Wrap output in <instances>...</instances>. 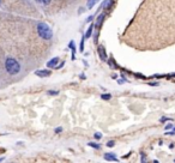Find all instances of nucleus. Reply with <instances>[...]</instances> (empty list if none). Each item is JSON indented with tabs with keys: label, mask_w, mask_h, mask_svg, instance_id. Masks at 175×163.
Wrapping results in <instances>:
<instances>
[{
	"label": "nucleus",
	"mask_w": 175,
	"mask_h": 163,
	"mask_svg": "<svg viewBox=\"0 0 175 163\" xmlns=\"http://www.w3.org/2000/svg\"><path fill=\"white\" fill-rule=\"evenodd\" d=\"M47 94H48V95H58L59 93H58V91H52V90H49Z\"/></svg>",
	"instance_id": "obj_17"
},
{
	"label": "nucleus",
	"mask_w": 175,
	"mask_h": 163,
	"mask_svg": "<svg viewBox=\"0 0 175 163\" xmlns=\"http://www.w3.org/2000/svg\"><path fill=\"white\" fill-rule=\"evenodd\" d=\"M113 4H114V0H104L102 3V8H104V11H107L108 8L112 7Z\"/></svg>",
	"instance_id": "obj_5"
},
{
	"label": "nucleus",
	"mask_w": 175,
	"mask_h": 163,
	"mask_svg": "<svg viewBox=\"0 0 175 163\" xmlns=\"http://www.w3.org/2000/svg\"><path fill=\"white\" fill-rule=\"evenodd\" d=\"M92 19H94V16H90V17H88L86 22H88V23H90V22H92Z\"/></svg>",
	"instance_id": "obj_19"
},
{
	"label": "nucleus",
	"mask_w": 175,
	"mask_h": 163,
	"mask_svg": "<svg viewBox=\"0 0 175 163\" xmlns=\"http://www.w3.org/2000/svg\"><path fill=\"white\" fill-rule=\"evenodd\" d=\"M99 55L102 60H107V54H106V49L103 46H100L99 47Z\"/></svg>",
	"instance_id": "obj_7"
},
{
	"label": "nucleus",
	"mask_w": 175,
	"mask_h": 163,
	"mask_svg": "<svg viewBox=\"0 0 175 163\" xmlns=\"http://www.w3.org/2000/svg\"><path fill=\"white\" fill-rule=\"evenodd\" d=\"M104 17H106V13L104 12H102L99 17H97V20H96V24H95V26L96 28H100L101 26V24H102V22H103V19H104Z\"/></svg>",
	"instance_id": "obj_6"
},
{
	"label": "nucleus",
	"mask_w": 175,
	"mask_h": 163,
	"mask_svg": "<svg viewBox=\"0 0 175 163\" xmlns=\"http://www.w3.org/2000/svg\"><path fill=\"white\" fill-rule=\"evenodd\" d=\"M114 145H115V141L114 140H110V141L107 143V146H108V148H113Z\"/></svg>",
	"instance_id": "obj_15"
},
{
	"label": "nucleus",
	"mask_w": 175,
	"mask_h": 163,
	"mask_svg": "<svg viewBox=\"0 0 175 163\" xmlns=\"http://www.w3.org/2000/svg\"><path fill=\"white\" fill-rule=\"evenodd\" d=\"M58 63H59V58L55 56V58H53L52 60H49V61L47 63V67H48V68H53V67H55V66L58 65Z\"/></svg>",
	"instance_id": "obj_4"
},
{
	"label": "nucleus",
	"mask_w": 175,
	"mask_h": 163,
	"mask_svg": "<svg viewBox=\"0 0 175 163\" xmlns=\"http://www.w3.org/2000/svg\"><path fill=\"white\" fill-rule=\"evenodd\" d=\"M174 132H175V128H174Z\"/></svg>",
	"instance_id": "obj_23"
},
{
	"label": "nucleus",
	"mask_w": 175,
	"mask_h": 163,
	"mask_svg": "<svg viewBox=\"0 0 175 163\" xmlns=\"http://www.w3.org/2000/svg\"><path fill=\"white\" fill-rule=\"evenodd\" d=\"M100 97H101L102 100H104V101H108V100L112 98V95H110V94H102Z\"/></svg>",
	"instance_id": "obj_11"
},
{
	"label": "nucleus",
	"mask_w": 175,
	"mask_h": 163,
	"mask_svg": "<svg viewBox=\"0 0 175 163\" xmlns=\"http://www.w3.org/2000/svg\"><path fill=\"white\" fill-rule=\"evenodd\" d=\"M94 26H95V24H92V23H91V24H90V26L86 29V34L84 35V36H85V38H90V36L92 35V30H94Z\"/></svg>",
	"instance_id": "obj_9"
},
{
	"label": "nucleus",
	"mask_w": 175,
	"mask_h": 163,
	"mask_svg": "<svg viewBox=\"0 0 175 163\" xmlns=\"http://www.w3.org/2000/svg\"><path fill=\"white\" fill-rule=\"evenodd\" d=\"M174 162H175V160H174Z\"/></svg>",
	"instance_id": "obj_25"
},
{
	"label": "nucleus",
	"mask_w": 175,
	"mask_h": 163,
	"mask_svg": "<svg viewBox=\"0 0 175 163\" xmlns=\"http://www.w3.org/2000/svg\"><path fill=\"white\" fill-rule=\"evenodd\" d=\"M36 1L41 3V4H43V5H48V4H51L52 0H36Z\"/></svg>",
	"instance_id": "obj_14"
},
{
	"label": "nucleus",
	"mask_w": 175,
	"mask_h": 163,
	"mask_svg": "<svg viewBox=\"0 0 175 163\" xmlns=\"http://www.w3.org/2000/svg\"><path fill=\"white\" fill-rule=\"evenodd\" d=\"M96 3H97L96 0H89V1H88L86 7H88V8H92V7H94V5H95Z\"/></svg>",
	"instance_id": "obj_12"
},
{
	"label": "nucleus",
	"mask_w": 175,
	"mask_h": 163,
	"mask_svg": "<svg viewBox=\"0 0 175 163\" xmlns=\"http://www.w3.org/2000/svg\"><path fill=\"white\" fill-rule=\"evenodd\" d=\"M84 38H85V36L82 38V42H81V52H83V50H84Z\"/></svg>",
	"instance_id": "obj_16"
},
{
	"label": "nucleus",
	"mask_w": 175,
	"mask_h": 163,
	"mask_svg": "<svg viewBox=\"0 0 175 163\" xmlns=\"http://www.w3.org/2000/svg\"><path fill=\"white\" fill-rule=\"evenodd\" d=\"M88 145H89L90 148H92V149H96V150L101 149V145H99V144H97V143H92V141H90V143H89V144H88Z\"/></svg>",
	"instance_id": "obj_10"
},
{
	"label": "nucleus",
	"mask_w": 175,
	"mask_h": 163,
	"mask_svg": "<svg viewBox=\"0 0 175 163\" xmlns=\"http://www.w3.org/2000/svg\"><path fill=\"white\" fill-rule=\"evenodd\" d=\"M104 160L107 161H118V157L115 156V154L109 152V154H104Z\"/></svg>",
	"instance_id": "obj_8"
},
{
	"label": "nucleus",
	"mask_w": 175,
	"mask_h": 163,
	"mask_svg": "<svg viewBox=\"0 0 175 163\" xmlns=\"http://www.w3.org/2000/svg\"><path fill=\"white\" fill-rule=\"evenodd\" d=\"M150 85H151V86H157L158 83H150Z\"/></svg>",
	"instance_id": "obj_21"
},
{
	"label": "nucleus",
	"mask_w": 175,
	"mask_h": 163,
	"mask_svg": "<svg viewBox=\"0 0 175 163\" xmlns=\"http://www.w3.org/2000/svg\"><path fill=\"white\" fill-rule=\"evenodd\" d=\"M35 75L37 77H41V78H46V77H49L51 76V71H47V70H41V71H36Z\"/></svg>",
	"instance_id": "obj_3"
},
{
	"label": "nucleus",
	"mask_w": 175,
	"mask_h": 163,
	"mask_svg": "<svg viewBox=\"0 0 175 163\" xmlns=\"http://www.w3.org/2000/svg\"><path fill=\"white\" fill-rule=\"evenodd\" d=\"M94 137H95V139H97V140H100V139L102 138V133H101V132H96V133L94 134Z\"/></svg>",
	"instance_id": "obj_13"
},
{
	"label": "nucleus",
	"mask_w": 175,
	"mask_h": 163,
	"mask_svg": "<svg viewBox=\"0 0 175 163\" xmlns=\"http://www.w3.org/2000/svg\"><path fill=\"white\" fill-rule=\"evenodd\" d=\"M37 33L43 40H51L53 37V31L49 28V25L46 23H38L37 24Z\"/></svg>",
	"instance_id": "obj_2"
},
{
	"label": "nucleus",
	"mask_w": 175,
	"mask_h": 163,
	"mask_svg": "<svg viewBox=\"0 0 175 163\" xmlns=\"http://www.w3.org/2000/svg\"><path fill=\"white\" fill-rule=\"evenodd\" d=\"M164 128H166V131H167V130H170V128H173V125H172V124H168V125L164 126Z\"/></svg>",
	"instance_id": "obj_18"
},
{
	"label": "nucleus",
	"mask_w": 175,
	"mask_h": 163,
	"mask_svg": "<svg viewBox=\"0 0 175 163\" xmlns=\"http://www.w3.org/2000/svg\"><path fill=\"white\" fill-rule=\"evenodd\" d=\"M88 1H89V0H88ZM96 1H97V0H96Z\"/></svg>",
	"instance_id": "obj_24"
},
{
	"label": "nucleus",
	"mask_w": 175,
	"mask_h": 163,
	"mask_svg": "<svg viewBox=\"0 0 175 163\" xmlns=\"http://www.w3.org/2000/svg\"><path fill=\"white\" fill-rule=\"evenodd\" d=\"M61 131H63V128L59 127V128H56V130H55V133H59V132H61Z\"/></svg>",
	"instance_id": "obj_20"
},
{
	"label": "nucleus",
	"mask_w": 175,
	"mask_h": 163,
	"mask_svg": "<svg viewBox=\"0 0 175 163\" xmlns=\"http://www.w3.org/2000/svg\"><path fill=\"white\" fill-rule=\"evenodd\" d=\"M5 68L10 75H17L21 71V65L18 64V61L13 58H8L5 61Z\"/></svg>",
	"instance_id": "obj_1"
},
{
	"label": "nucleus",
	"mask_w": 175,
	"mask_h": 163,
	"mask_svg": "<svg viewBox=\"0 0 175 163\" xmlns=\"http://www.w3.org/2000/svg\"><path fill=\"white\" fill-rule=\"evenodd\" d=\"M167 120H168V118H162V119H161V121H162V122H164V121H167Z\"/></svg>",
	"instance_id": "obj_22"
}]
</instances>
